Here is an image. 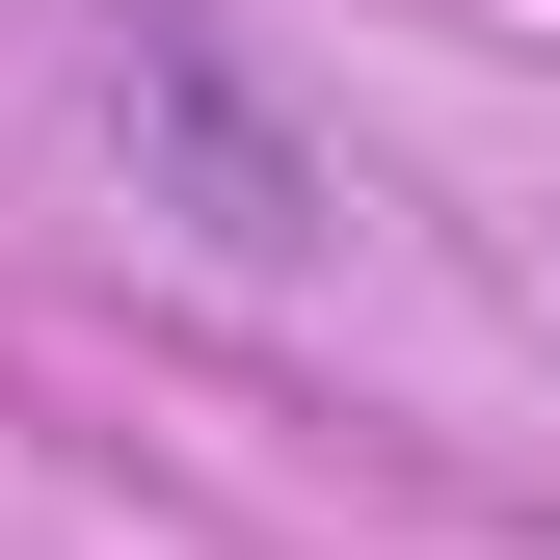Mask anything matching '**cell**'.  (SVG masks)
Instances as JSON below:
<instances>
[{
	"mask_svg": "<svg viewBox=\"0 0 560 560\" xmlns=\"http://www.w3.org/2000/svg\"><path fill=\"white\" fill-rule=\"evenodd\" d=\"M107 133H133V187H161L214 267H320V241H347L320 133L267 107V54L214 27V0H107Z\"/></svg>",
	"mask_w": 560,
	"mask_h": 560,
	"instance_id": "cell-1",
	"label": "cell"
}]
</instances>
